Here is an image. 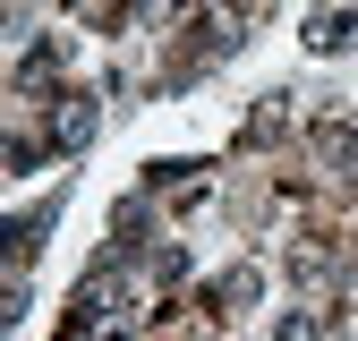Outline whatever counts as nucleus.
<instances>
[{
    "instance_id": "1",
    "label": "nucleus",
    "mask_w": 358,
    "mask_h": 341,
    "mask_svg": "<svg viewBox=\"0 0 358 341\" xmlns=\"http://www.w3.org/2000/svg\"><path fill=\"white\" fill-rule=\"evenodd\" d=\"M324 333H333V324H324L316 307H290V316L273 324V341H324Z\"/></svg>"
},
{
    "instance_id": "2",
    "label": "nucleus",
    "mask_w": 358,
    "mask_h": 341,
    "mask_svg": "<svg viewBox=\"0 0 358 341\" xmlns=\"http://www.w3.org/2000/svg\"><path fill=\"white\" fill-rule=\"evenodd\" d=\"M350 222H358V213H350Z\"/></svg>"
}]
</instances>
